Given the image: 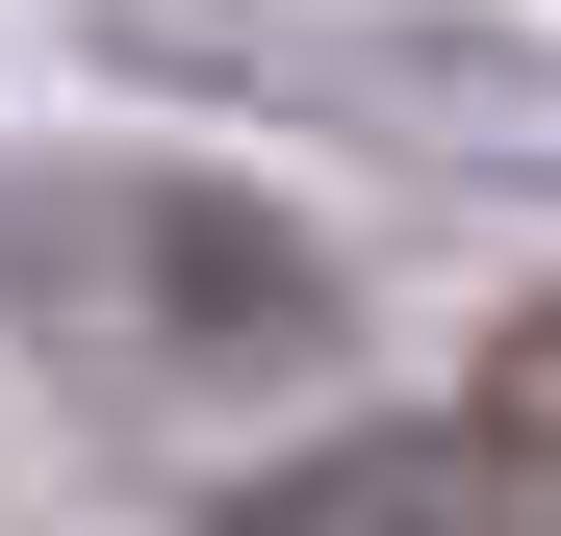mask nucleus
<instances>
[{"instance_id": "1", "label": "nucleus", "mask_w": 561, "mask_h": 536, "mask_svg": "<svg viewBox=\"0 0 561 536\" xmlns=\"http://www.w3.org/2000/svg\"><path fill=\"white\" fill-rule=\"evenodd\" d=\"M0 307H26V357L103 384V409H255V384L332 357V255L280 205H230V179L77 153V179L0 205Z\"/></svg>"}, {"instance_id": "2", "label": "nucleus", "mask_w": 561, "mask_h": 536, "mask_svg": "<svg viewBox=\"0 0 561 536\" xmlns=\"http://www.w3.org/2000/svg\"><path fill=\"white\" fill-rule=\"evenodd\" d=\"M230 536H561V357H536L511 409H383V434L255 460Z\"/></svg>"}]
</instances>
